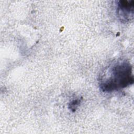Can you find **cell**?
Wrapping results in <instances>:
<instances>
[{
	"instance_id": "obj_1",
	"label": "cell",
	"mask_w": 134,
	"mask_h": 134,
	"mask_svg": "<svg viewBox=\"0 0 134 134\" xmlns=\"http://www.w3.org/2000/svg\"><path fill=\"white\" fill-rule=\"evenodd\" d=\"M130 63L122 60L114 63L106 69L99 80V86L104 92H111L132 84L134 79Z\"/></svg>"
},
{
	"instance_id": "obj_2",
	"label": "cell",
	"mask_w": 134,
	"mask_h": 134,
	"mask_svg": "<svg viewBox=\"0 0 134 134\" xmlns=\"http://www.w3.org/2000/svg\"><path fill=\"white\" fill-rule=\"evenodd\" d=\"M134 9L133 1H119L117 3V13L122 21H128L133 19Z\"/></svg>"
},
{
	"instance_id": "obj_3",
	"label": "cell",
	"mask_w": 134,
	"mask_h": 134,
	"mask_svg": "<svg viewBox=\"0 0 134 134\" xmlns=\"http://www.w3.org/2000/svg\"><path fill=\"white\" fill-rule=\"evenodd\" d=\"M81 100L79 99L73 100L69 104V108L72 111H74L80 104Z\"/></svg>"
}]
</instances>
